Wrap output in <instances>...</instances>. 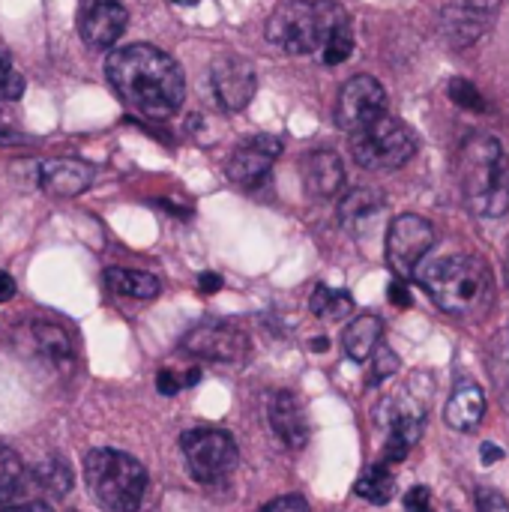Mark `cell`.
<instances>
[{
    "mask_svg": "<svg viewBox=\"0 0 509 512\" xmlns=\"http://www.w3.org/2000/svg\"><path fill=\"white\" fill-rule=\"evenodd\" d=\"M21 96H24V75L15 69L9 51L0 48V99L15 102V99H21Z\"/></svg>",
    "mask_w": 509,
    "mask_h": 512,
    "instance_id": "cell-29",
    "label": "cell"
},
{
    "mask_svg": "<svg viewBox=\"0 0 509 512\" xmlns=\"http://www.w3.org/2000/svg\"><path fill=\"white\" fill-rule=\"evenodd\" d=\"M351 54H354V24L345 21V24H339V27L330 33V39H327L321 57H324L327 66H339V63H345Z\"/></svg>",
    "mask_w": 509,
    "mask_h": 512,
    "instance_id": "cell-28",
    "label": "cell"
},
{
    "mask_svg": "<svg viewBox=\"0 0 509 512\" xmlns=\"http://www.w3.org/2000/svg\"><path fill=\"white\" fill-rule=\"evenodd\" d=\"M129 12L120 0H84L78 9V33L90 48H111L126 30Z\"/></svg>",
    "mask_w": 509,
    "mask_h": 512,
    "instance_id": "cell-15",
    "label": "cell"
},
{
    "mask_svg": "<svg viewBox=\"0 0 509 512\" xmlns=\"http://www.w3.org/2000/svg\"><path fill=\"white\" fill-rule=\"evenodd\" d=\"M93 183V168L81 159H51L39 165V186L60 198H75Z\"/></svg>",
    "mask_w": 509,
    "mask_h": 512,
    "instance_id": "cell-18",
    "label": "cell"
},
{
    "mask_svg": "<svg viewBox=\"0 0 509 512\" xmlns=\"http://www.w3.org/2000/svg\"><path fill=\"white\" fill-rule=\"evenodd\" d=\"M171 3H180V6H195L198 0H171Z\"/></svg>",
    "mask_w": 509,
    "mask_h": 512,
    "instance_id": "cell-44",
    "label": "cell"
},
{
    "mask_svg": "<svg viewBox=\"0 0 509 512\" xmlns=\"http://www.w3.org/2000/svg\"><path fill=\"white\" fill-rule=\"evenodd\" d=\"M444 417H447V426L450 429H456V432H474L483 423V417H486V396H483L480 384H474L468 378L459 381L456 390H453V396H450V402H447Z\"/></svg>",
    "mask_w": 509,
    "mask_h": 512,
    "instance_id": "cell-19",
    "label": "cell"
},
{
    "mask_svg": "<svg viewBox=\"0 0 509 512\" xmlns=\"http://www.w3.org/2000/svg\"><path fill=\"white\" fill-rule=\"evenodd\" d=\"M84 480L96 504L108 512H138L147 492L144 465L120 450H90L84 459Z\"/></svg>",
    "mask_w": 509,
    "mask_h": 512,
    "instance_id": "cell-5",
    "label": "cell"
},
{
    "mask_svg": "<svg viewBox=\"0 0 509 512\" xmlns=\"http://www.w3.org/2000/svg\"><path fill=\"white\" fill-rule=\"evenodd\" d=\"M258 512H312V510H309V504H306L303 498H297V495H285V498L270 501L267 507H261Z\"/></svg>",
    "mask_w": 509,
    "mask_h": 512,
    "instance_id": "cell-35",
    "label": "cell"
},
{
    "mask_svg": "<svg viewBox=\"0 0 509 512\" xmlns=\"http://www.w3.org/2000/svg\"><path fill=\"white\" fill-rule=\"evenodd\" d=\"M462 198L471 213L498 219L509 210V162L495 135H474L462 144L456 162Z\"/></svg>",
    "mask_w": 509,
    "mask_h": 512,
    "instance_id": "cell-3",
    "label": "cell"
},
{
    "mask_svg": "<svg viewBox=\"0 0 509 512\" xmlns=\"http://www.w3.org/2000/svg\"><path fill=\"white\" fill-rule=\"evenodd\" d=\"M279 153H282V141L273 138V135H252V138H246L231 153V159H228V177H231V183H237L243 189L258 186L270 174V168H273V162H276Z\"/></svg>",
    "mask_w": 509,
    "mask_h": 512,
    "instance_id": "cell-14",
    "label": "cell"
},
{
    "mask_svg": "<svg viewBox=\"0 0 509 512\" xmlns=\"http://www.w3.org/2000/svg\"><path fill=\"white\" fill-rule=\"evenodd\" d=\"M3 512H54L48 504L42 501H27V504H18V507H6Z\"/></svg>",
    "mask_w": 509,
    "mask_h": 512,
    "instance_id": "cell-41",
    "label": "cell"
},
{
    "mask_svg": "<svg viewBox=\"0 0 509 512\" xmlns=\"http://www.w3.org/2000/svg\"><path fill=\"white\" fill-rule=\"evenodd\" d=\"M396 369H399V357H396V351H390L387 345H378V351L369 357V375H366V384H369V387H375V384L387 381L390 375H396Z\"/></svg>",
    "mask_w": 509,
    "mask_h": 512,
    "instance_id": "cell-30",
    "label": "cell"
},
{
    "mask_svg": "<svg viewBox=\"0 0 509 512\" xmlns=\"http://www.w3.org/2000/svg\"><path fill=\"white\" fill-rule=\"evenodd\" d=\"M351 153L360 168L393 171V168H402L417 153V135L402 120L384 114L366 129L351 135Z\"/></svg>",
    "mask_w": 509,
    "mask_h": 512,
    "instance_id": "cell-6",
    "label": "cell"
},
{
    "mask_svg": "<svg viewBox=\"0 0 509 512\" xmlns=\"http://www.w3.org/2000/svg\"><path fill=\"white\" fill-rule=\"evenodd\" d=\"M381 333H384V324L375 315H363V318L351 321L348 330H345V336H342L345 354L351 360H357V363L369 360L378 351V345H381Z\"/></svg>",
    "mask_w": 509,
    "mask_h": 512,
    "instance_id": "cell-21",
    "label": "cell"
},
{
    "mask_svg": "<svg viewBox=\"0 0 509 512\" xmlns=\"http://www.w3.org/2000/svg\"><path fill=\"white\" fill-rule=\"evenodd\" d=\"M33 333H36L42 351L51 357V363H57V366H69L72 363V345H69V339H66V333L60 327H54V324H36Z\"/></svg>",
    "mask_w": 509,
    "mask_h": 512,
    "instance_id": "cell-27",
    "label": "cell"
},
{
    "mask_svg": "<svg viewBox=\"0 0 509 512\" xmlns=\"http://www.w3.org/2000/svg\"><path fill=\"white\" fill-rule=\"evenodd\" d=\"M105 75L114 93L147 120L174 117L186 96V78L180 63L147 42L114 48L105 60Z\"/></svg>",
    "mask_w": 509,
    "mask_h": 512,
    "instance_id": "cell-1",
    "label": "cell"
},
{
    "mask_svg": "<svg viewBox=\"0 0 509 512\" xmlns=\"http://www.w3.org/2000/svg\"><path fill=\"white\" fill-rule=\"evenodd\" d=\"M180 447H183L189 474L204 486L225 483L240 465V450H237L234 438L228 432H219V429L186 432L180 438Z\"/></svg>",
    "mask_w": 509,
    "mask_h": 512,
    "instance_id": "cell-7",
    "label": "cell"
},
{
    "mask_svg": "<svg viewBox=\"0 0 509 512\" xmlns=\"http://www.w3.org/2000/svg\"><path fill=\"white\" fill-rule=\"evenodd\" d=\"M18 138H21V135L3 120V108H0V144H18Z\"/></svg>",
    "mask_w": 509,
    "mask_h": 512,
    "instance_id": "cell-40",
    "label": "cell"
},
{
    "mask_svg": "<svg viewBox=\"0 0 509 512\" xmlns=\"http://www.w3.org/2000/svg\"><path fill=\"white\" fill-rule=\"evenodd\" d=\"M384 114H387V93L378 78L354 75L351 81H345V87L339 90V102H336V126L339 129L354 135Z\"/></svg>",
    "mask_w": 509,
    "mask_h": 512,
    "instance_id": "cell-9",
    "label": "cell"
},
{
    "mask_svg": "<svg viewBox=\"0 0 509 512\" xmlns=\"http://www.w3.org/2000/svg\"><path fill=\"white\" fill-rule=\"evenodd\" d=\"M507 285H509V249H507Z\"/></svg>",
    "mask_w": 509,
    "mask_h": 512,
    "instance_id": "cell-45",
    "label": "cell"
},
{
    "mask_svg": "<svg viewBox=\"0 0 509 512\" xmlns=\"http://www.w3.org/2000/svg\"><path fill=\"white\" fill-rule=\"evenodd\" d=\"M270 426L273 432L282 438L285 447L291 450H303L309 444V417H306V405L294 390H279L270 402Z\"/></svg>",
    "mask_w": 509,
    "mask_h": 512,
    "instance_id": "cell-16",
    "label": "cell"
},
{
    "mask_svg": "<svg viewBox=\"0 0 509 512\" xmlns=\"http://www.w3.org/2000/svg\"><path fill=\"white\" fill-rule=\"evenodd\" d=\"M309 309L324 321H345L354 312V300L348 291H336L327 285H318L309 297Z\"/></svg>",
    "mask_w": 509,
    "mask_h": 512,
    "instance_id": "cell-24",
    "label": "cell"
},
{
    "mask_svg": "<svg viewBox=\"0 0 509 512\" xmlns=\"http://www.w3.org/2000/svg\"><path fill=\"white\" fill-rule=\"evenodd\" d=\"M300 177L303 186L312 198H336L345 186V165L339 159V153L333 150H312L303 156L300 162Z\"/></svg>",
    "mask_w": 509,
    "mask_h": 512,
    "instance_id": "cell-17",
    "label": "cell"
},
{
    "mask_svg": "<svg viewBox=\"0 0 509 512\" xmlns=\"http://www.w3.org/2000/svg\"><path fill=\"white\" fill-rule=\"evenodd\" d=\"M501 0H453L441 15V30L450 45H474L498 18Z\"/></svg>",
    "mask_w": 509,
    "mask_h": 512,
    "instance_id": "cell-12",
    "label": "cell"
},
{
    "mask_svg": "<svg viewBox=\"0 0 509 512\" xmlns=\"http://www.w3.org/2000/svg\"><path fill=\"white\" fill-rule=\"evenodd\" d=\"M213 93L225 111H243L255 99V69L237 54H225L213 63Z\"/></svg>",
    "mask_w": 509,
    "mask_h": 512,
    "instance_id": "cell-13",
    "label": "cell"
},
{
    "mask_svg": "<svg viewBox=\"0 0 509 512\" xmlns=\"http://www.w3.org/2000/svg\"><path fill=\"white\" fill-rule=\"evenodd\" d=\"M435 246V225L417 213L399 216L387 231V264L396 279H411Z\"/></svg>",
    "mask_w": 509,
    "mask_h": 512,
    "instance_id": "cell-8",
    "label": "cell"
},
{
    "mask_svg": "<svg viewBox=\"0 0 509 512\" xmlns=\"http://www.w3.org/2000/svg\"><path fill=\"white\" fill-rule=\"evenodd\" d=\"M387 411L384 426H387V444H384V456L387 462H402L411 447L420 441L423 426H426V411L414 396H393L384 399L381 405Z\"/></svg>",
    "mask_w": 509,
    "mask_h": 512,
    "instance_id": "cell-11",
    "label": "cell"
},
{
    "mask_svg": "<svg viewBox=\"0 0 509 512\" xmlns=\"http://www.w3.org/2000/svg\"><path fill=\"white\" fill-rule=\"evenodd\" d=\"M36 483H39V489H45L51 498H63L69 489H72V471H69V465L66 462H60V459H51V462H42L39 468H36Z\"/></svg>",
    "mask_w": 509,
    "mask_h": 512,
    "instance_id": "cell-26",
    "label": "cell"
},
{
    "mask_svg": "<svg viewBox=\"0 0 509 512\" xmlns=\"http://www.w3.org/2000/svg\"><path fill=\"white\" fill-rule=\"evenodd\" d=\"M198 288H201V294H216L222 288V276L219 273H201L198 276Z\"/></svg>",
    "mask_w": 509,
    "mask_h": 512,
    "instance_id": "cell-37",
    "label": "cell"
},
{
    "mask_svg": "<svg viewBox=\"0 0 509 512\" xmlns=\"http://www.w3.org/2000/svg\"><path fill=\"white\" fill-rule=\"evenodd\" d=\"M447 93H450V99H453L459 108H465V111H483V108H486L483 93H480L468 78H453L450 87H447Z\"/></svg>",
    "mask_w": 509,
    "mask_h": 512,
    "instance_id": "cell-31",
    "label": "cell"
},
{
    "mask_svg": "<svg viewBox=\"0 0 509 512\" xmlns=\"http://www.w3.org/2000/svg\"><path fill=\"white\" fill-rule=\"evenodd\" d=\"M309 348L321 354V351H327V348H330V339H324V336H321V339H312V342H309Z\"/></svg>",
    "mask_w": 509,
    "mask_h": 512,
    "instance_id": "cell-42",
    "label": "cell"
},
{
    "mask_svg": "<svg viewBox=\"0 0 509 512\" xmlns=\"http://www.w3.org/2000/svg\"><path fill=\"white\" fill-rule=\"evenodd\" d=\"M183 387H186V381H183L177 372H171V369H162V372L156 375V390H159L162 396H177Z\"/></svg>",
    "mask_w": 509,
    "mask_h": 512,
    "instance_id": "cell-34",
    "label": "cell"
},
{
    "mask_svg": "<svg viewBox=\"0 0 509 512\" xmlns=\"http://www.w3.org/2000/svg\"><path fill=\"white\" fill-rule=\"evenodd\" d=\"M405 512H435V507H432V492L426 486H414L405 495Z\"/></svg>",
    "mask_w": 509,
    "mask_h": 512,
    "instance_id": "cell-33",
    "label": "cell"
},
{
    "mask_svg": "<svg viewBox=\"0 0 509 512\" xmlns=\"http://www.w3.org/2000/svg\"><path fill=\"white\" fill-rule=\"evenodd\" d=\"M420 282L435 300V306L459 321H480L492 312L495 303L492 270L477 255L441 258L420 273Z\"/></svg>",
    "mask_w": 509,
    "mask_h": 512,
    "instance_id": "cell-2",
    "label": "cell"
},
{
    "mask_svg": "<svg viewBox=\"0 0 509 512\" xmlns=\"http://www.w3.org/2000/svg\"><path fill=\"white\" fill-rule=\"evenodd\" d=\"M249 336L231 321H210L186 333L183 351L210 363H240L249 357Z\"/></svg>",
    "mask_w": 509,
    "mask_h": 512,
    "instance_id": "cell-10",
    "label": "cell"
},
{
    "mask_svg": "<svg viewBox=\"0 0 509 512\" xmlns=\"http://www.w3.org/2000/svg\"><path fill=\"white\" fill-rule=\"evenodd\" d=\"M477 512H509L507 498L498 489H480L477 492Z\"/></svg>",
    "mask_w": 509,
    "mask_h": 512,
    "instance_id": "cell-32",
    "label": "cell"
},
{
    "mask_svg": "<svg viewBox=\"0 0 509 512\" xmlns=\"http://www.w3.org/2000/svg\"><path fill=\"white\" fill-rule=\"evenodd\" d=\"M354 489H357V495L363 501H369L375 507H384L396 495V477H393V471L387 465H372V468H366L360 474V480H357Z\"/></svg>",
    "mask_w": 509,
    "mask_h": 512,
    "instance_id": "cell-23",
    "label": "cell"
},
{
    "mask_svg": "<svg viewBox=\"0 0 509 512\" xmlns=\"http://www.w3.org/2000/svg\"><path fill=\"white\" fill-rule=\"evenodd\" d=\"M480 459H483V465H498L501 459H504V453H501V447H495V444H483L480 447Z\"/></svg>",
    "mask_w": 509,
    "mask_h": 512,
    "instance_id": "cell-39",
    "label": "cell"
},
{
    "mask_svg": "<svg viewBox=\"0 0 509 512\" xmlns=\"http://www.w3.org/2000/svg\"><path fill=\"white\" fill-rule=\"evenodd\" d=\"M384 207H387V198L378 189L360 186V189H351L339 201V222H342V228L360 234V231L372 228V222L384 213Z\"/></svg>",
    "mask_w": 509,
    "mask_h": 512,
    "instance_id": "cell-20",
    "label": "cell"
},
{
    "mask_svg": "<svg viewBox=\"0 0 509 512\" xmlns=\"http://www.w3.org/2000/svg\"><path fill=\"white\" fill-rule=\"evenodd\" d=\"M387 294H390L393 306H399V309H408V306H411V291H408L405 279H396V282H390Z\"/></svg>",
    "mask_w": 509,
    "mask_h": 512,
    "instance_id": "cell-36",
    "label": "cell"
},
{
    "mask_svg": "<svg viewBox=\"0 0 509 512\" xmlns=\"http://www.w3.org/2000/svg\"><path fill=\"white\" fill-rule=\"evenodd\" d=\"M105 282L114 294L120 297H132V300H153L159 294V279L153 273L144 270H123V267H111L105 273Z\"/></svg>",
    "mask_w": 509,
    "mask_h": 512,
    "instance_id": "cell-22",
    "label": "cell"
},
{
    "mask_svg": "<svg viewBox=\"0 0 509 512\" xmlns=\"http://www.w3.org/2000/svg\"><path fill=\"white\" fill-rule=\"evenodd\" d=\"M21 483H24V462L21 456L0 444V504L12 501L18 492H21Z\"/></svg>",
    "mask_w": 509,
    "mask_h": 512,
    "instance_id": "cell-25",
    "label": "cell"
},
{
    "mask_svg": "<svg viewBox=\"0 0 509 512\" xmlns=\"http://www.w3.org/2000/svg\"><path fill=\"white\" fill-rule=\"evenodd\" d=\"M15 291H18L15 279H12V276H9L6 270H0V303L12 300V297H15Z\"/></svg>",
    "mask_w": 509,
    "mask_h": 512,
    "instance_id": "cell-38",
    "label": "cell"
},
{
    "mask_svg": "<svg viewBox=\"0 0 509 512\" xmlns=\"http://www.w3.org/2000/svg\"><path fill=\"white\" fill-rule=\"evenodd\" d=\"M183 381H186V387H192V384H198V381H201V372H198V369H189Z\"/></svg>",
    "mask_w": 509,
    "mask_h": 512,
    "instance_id": "cell-43",
    "label": "cell"
},
{
    "mask_svg": "<svg viewBox=\"0 0 509 512\" xmlns=\"http://www.w3.org/2000/svg\"><path fill=\"white\" fill-rule=\"evenodd\" d=\"M345 21L351 15L336 0H285L267 18V39L285 54H312L324 51L330 33Z\"/></svg>",
    "mask_w": 509,
    "mask_h": 512,
    "instance_id": "cell-4",
    "label": "cell"
}]
</instances>
